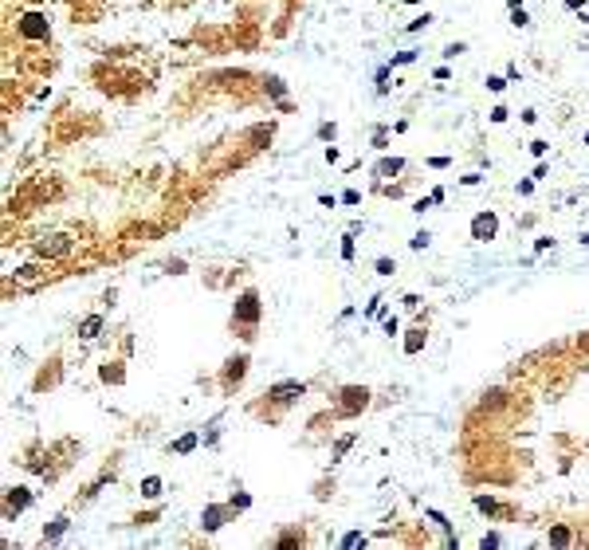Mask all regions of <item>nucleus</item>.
Returning a JSON list of instances; mask_svg holds the SVG:
<instances>
[{"instance_id": "1", "label": "nucleus", "mask_w": 589, "mask_h": 550, "mask_svg": "<svg viewBox=\"0 0 589 550\" xmlns=\"http://www.w3.org/2000/svg\"><path fill=\"white\" fill-rule=\"evenodd\" d=\"M232 322L244 327V330H255V322H259V295H255V291H244V295L236 299Z\"/></svg>"}, {"instance_id": "2", "label": "nucleus", "mask_w": 589, "mask_h": 550, "mask_svg": "<svg viewBox=\"0 0 589 550\" xmlns=\"http://www.w3.org/2000/svg\"><path fill=\"white\" fill-rule=\"evenodd\" d=\"M499 236V216L491 212V208H483V212H475L471 216V240L475 244H487V240Z\"/></svg>"}, {"instance_id": "3", "label": "nucleus", "mask_w": 589, "mask_h": 550, "mask_svg": "<svg viewBox=\"0 0 589 550\" xmlns=\"http://www.w3.org/2000/svg\"><path fill=\"white\" fill-rule=\"evenodd\" d=\"M338 397H342V401H338V413H362V409L369 405V389H366V385H346Z\"/></svg>"}, {"instance_id": "4", "label": "nucleus", "mask_w": 589, "mask_h": 550, "mask_svg": "<svg viewBox=\"0 0 589 550\" xmlns=\"http://www.w3.org/2000/svg\"><path fill=\"white\" fill-rule=\"evenodd\" d=\"M303 393H307L303 381H279V385L267 389V401H294V397H303Z\"/></svg>"}, {"instance_id": "5", "label": "nucleus", "mask_w": 589, "mask_h": 550, "mask_svg": "<svg viewBox=\"0 0 589 550\" xmlns=\"http://www.w3.org/2000/svg\"><path fill=\"white\" fill-rule=\"evenodd\" d=\"M228 511H232V507H216V503H208V507H205V515H201V527H205V531H220L224 519H228Z\"/></svg>"}, {"instance_id": "6", "label": "nucleus", "mask_w": 589, "mask_h": 550, "mask_svg": "<svg viewBox=\"0 0 589 550\" xmlns=\"http://www.w3.org/2000/svg\"><path fill=\"white\" fill-rule=\"evenodd\" d=\"M397 173H405V157H381V161L373 165V177L377 181H389V177H397Z\"/></svg>"}, {"instance_id": "7", "label": "nucleus", "mask_w": 589, "mask_h": 550, "mask_svg": "<svg viewBox=\"0 0 589 550\" xmlns=\"http://www.w3.org/2000/svg\"><path fill=\"white\" fill-rule=\"evenodd\" d=\"M248 373V354H236L228 358V366H224V385H232V381H240Z\"/></svg>"}, {"instance_id": "8", "label": "nucleus", "mask_w": 589, "mask_h": 550, "mask_svg": "<svg viewBox=\"0 0 589 550\" xmlns=\"http://www.w3.org/2000/svg\"><path fill=\"white\" fill-rule=\"evenodd\" d=\"M28 503H31L28 488H8V495H4V511H8V515H12V511H24Z\"/></svg>"}, {"instance_id": "9", "label": "nucleus", "mask_w": 589, "mask_h": 550, "mask_svg": "<svg viewBox=\"0 0 589 550\" xmlns=\"http://www.w3.org/2000/svg\"><path fill=\"white\" fill-rule=\"evenodd\" d=\"M20 31H24V36H47V16L28 12L24 20H20Z\"/></svg>"}, {"instance_id": "10", "label": "nucleus", "mask_w": 589, "mask_h": 550, "mask_svg": "<svg viewBox=\"0 0 589 550\" xmlns=\"http://www.w3.org/2000/svg\"><path fill=\"white\" fill-rule=\"evenodd\" d=\"M428 342V330L424 327H412L409 338H405V354H420V346Z\"/></svg>"}, {"instance_id": "11", "label": "nucleus", "mask_w": 589, "mask_h": 550, "mask_svg": "<svg viewBox=\"0 0 589 550\" xmlns=\"http://www.w3.org/2000/svg\"><path fill=\"white\" fill-rule=\"evenodd\" d=\"M79 334H83V338H99V334H103V314H87V318L79 322Z\"/></svg>"}, {"instance_id": "12", "label": "nucleus", "mask_w": 589, "mask_h": 550, "mask_svg": "<svg viewBox=\"0 0 589 550\" xmlns=\"http://www.w3.org/2000/svg\"><path fill=\"white\" fill-rule=\"evenodd\" d=\"M161 488H165L161 476H146L142 479V499H161Z\"/></svg>"}, {"instance_id": "13", "label": "nucleus", "mask_w": 589, "mask_h": 550, "mask_svg": "<svg viewBox=\"0 0 589 550\" xmlns=\"http://www.w3.org/2000/svg\"><path fill=\"white\" fill-rule=\"evenodd\" d=\"M192 448H197V432H185L181 440H173V444H169V452H177V456H185V452H192Z\"/></svg>"}, {"instance_id": "14", "label": "nucleus", "mask_w": 589, "mask_h": 550, "mask_svg": "<svg viewBox=\"0 0 589 550\" xmlns=\"http://www.w3.org/2000/svg\"><path fill=\"white\" fill-rule=\"evenodd\" d=\"M67 248H71V240H63V236H51V244H40V252H67Z\"/></svg>"}, {"instance_id": "15", "label": "nucleus", "mask_w": 589, "mask_h": 550, "mask_svg": "<svg viewBox=\"0 0 589 550\" xmlns=\"http://www.w3.org/2000/svg\"><path fill=\"white\" fill-rule=\"evenodd\" d=\"M275 546H303V531H287L275 538Z\"/></svg>"}, {"instance_id": "16", "label": "nucleus", "mask_w": 589, "mask_h": 550, "mask_svg": "<svg viewBox=\"0 0 589 550\" xmlns=\"http://www.w3.org/2000/svg\"><path fill=\"white\" fill-rule=\"evenodd\" d=\"M353 444V436H342V440H338V444H334V448H330V464H338L342 460V456H346V448H350Z\"/></svg>"}, {"instance_id": "17", "label": "nucleus", "mask_w": 589, "mask_h": 550, "mask_svg": "<svg viewBox=\"0 0 589 550\" xmlns=\"http://www.w3.org/2000/svg\"><path fill=\"white\" fill-rule=\"evenodd\" d=\"M63 531H67V519L59 515V519H55V523H51V527H47V531H44V538H47V542H55V538L63 535Z\"/></svg>"}, {"instance_id": "18", "label": "nucleus", "mask_w": 589, "mask_h": 550, "mask_svg": "<svg viewBox=\"0 0 589 550\" xmlns=\"http://www.w3.org/2000/svg\"><path fill=\"white\" fill-rule=\"evenodd\" d=\"M475 507H479V511H487V515H499V511H503V507L495 503L491 495H479V499H475Z\"/></svg>"}, {"instance_id": "19", "label": "nucleus", "mask_w": 589, "mask_h": 550, "mask_svg": "<svg viewBox=\"0 0 589 550\" xmlns=\"http://www.w3.org/2000/svg\"><path fill=\"white\" fill-rule=\"evenodd\" d=\"M487 90L503 94V90H507V75H487Z\"/></svg>"}, {"instance_id": "20", "label": "nucleus", "mask_w": 589, "mask_h": 550, "mask_svg": "<svg viewBox=\"0 0 589 550\" xmlns=\"http://www.w3.org/2000/svg\"><path fill=\"white\" fill-rule=\"evenodd\" d=\"M373 268H377V275H393V271H397V260H389V255H381V260H377Z\"/></svg>"}, {"instance_id": "21", "label": "nucleus", "mask_w": 589, "mask_h": 550, "mask_svg": "<svg viewBox=\"0 0 589 550\" xmlns=\"http://www.w3.org/2000/svg\"><path fill=\"white\" fill-rule=\"evenodd\" d=\"M228 507H232V511H248V507H251V495H244V491H240V495H232V499H228Z\"/></svg>"}, {"instance_id": "22", "label": "nucleus", "mask_w": 589, "mask_h": 550, "mask_svg": "<svg viewBox=\"0 0 589 550\" xmlns=\"http://www.w3.org/2000/svg\"><path fill=\"white\" fill-rule=\"evenodd\" d=\"M103 381H122V370H118V362H106V366H103Z\"/></svg>"}, {"instance_id": "23", "label": "nucleus", "mask_w": 589, "mask_h": 550, "mask_svg": "<svg viewBox=\"0 0 589 550\" xmlns=\"http://www.w3.org/2000/svg\"><path fill=\"white\" fill-rule=\"evenodd\" d=\"M318 138H322V142H334V138H338V126H334V122H322V126H318Z\"/></svg>"}, {"instance_id": "24", "label": "nucleus", "mask_w": 589, "mask_h": 550, "mask_svg": "<svg viewBox=\"0 0 589 550\" xmlns=\"http://www.w3.org/2000/svg\"><path fill=\"white\" fill-rule=\"evenodd\" d=\"M342 260H353V228L342 236Z\"/></svg>"}, {"instance_id": "25", "label": "nucleus", "mask_w": 589, "mask_h": 550, "mask_svg": "<svg viewBox=\"0 0 589 550\" xmlns=\"http://www.w3.org/2000/svg\"><path fill=\"white\" fill-rule=\"evenodd\" d=\"M342 546H366V535H357V531H350V535H346V538H342Z\"/></svg>"}, {"instance_id": "26", "label": "nucleus", "mask_w": 589, "mask_h": 550, "mask_svg": "<svg viewBox=\"0 0 589 550\" xmlns=\"http://www.w3.org/2000/svg\"><path fill=\"white\" fill-rule=\"evenodd\" d=\"M511 24H515V28H527V24H530V16L522 12V8H511Z\"/></svg>"}, {"instance_id": "27", "label": "nucleus", "mask_w": 589, "mask_h": 550, "mask_svg": "<svg viewBox=\"0 0 589 550\" xmlns=\"http://www.w3.org/2000/svg\"><path fill=\"white\" fill-rule=\"evenodd\" d=\"M428 240H432L428 232H416V236L409 240V248H412V252H420V248H428Z\"/></svg>"}, {"instance_id": "28", "label": "nucleus", "mask_w": 589, "mask_h": 550, "mask_svg": "<svg viewBox=\"0 0 589 550\" xmlns=\"http://www.w3.org/2000/svg\"><path fill=\"white\" fill-rule=\"evenodd\" d=\"M267 90H271L275 99H283V94H287V87H283V79H267Z\"/></svg>"}, {"instance_id": "29", "label": "nucleus", "mask_w": 589, "mask_h": 550, "mask_svg": "<svg viewBox=\"0 0 589 550\" xmlns=\"http://www.w3.org/2000/svg\"><path fill=\"white\" fill-rule=\"evenodd\" d=\"M373 149H389V130H377L373 134Z\"/></svg>"}, {"instance_id": "30", "label": "nucleus", "mask_w": 589, "mask_h": 550, "mask_svg": "<svg viewBox=\"0 0 589 550\" xmlns=\"http://www.w3.org/2000/svg\"><path fill=\"white\" fill-rule=\"evenodd\" d=\"M460 51H468V44H448L444 47V59H456Z\"/></svg>"}, {"instance_id": "31", "label": "nucleus", "mask_w": 589, "mask_h": 550, "mask_svg": "<svg viewBox=\"0 0 589 550\" xmlns=\"http://www.w3.org/2000/svg\"><path fill=\"white\" fill-rule=\"evenodd\" d=\"M428 24H432V16H416V20H412V24H409V31H420V28H428Z\"/></svg>"}, {"instance_id": "32", "label": "nucleus", "mask_w": 589, "mask_h": 550, "mask_svg": "<svg viewBox=\"0 0 589 550\" xmlns=\"http://www.w3.org/2000/svg\"><path fill=\"white\" fill-rule=\"evenodd\" d=\"M507 114H511V110H507V106H491V122H507Z\"/></svg>"}, {"instance_id": "33", "label": "nucleus", "mask_w": 589, "mask_h": 550, "mask_svg": "<svg viewBox=\"0 0 589 550\" xmlns=\"http://www.w3.org/2000/svg\"><path fill=\"white\" fill-rule=\"evenodd\" d=\"M550 542H558V546H562V542H570V531H566V527H558V531H550Z\"/></svg>"}, {"instance_id": "34", "label": "nucleus", "mask_w": 589, "mask_h": 550, "mask_svg": "<svg viewBox=\"0 0 589 550\" xmlns=\"http://www.w3.org/2000/svg\"><path fill=\"white\" fill-rule=\"evenodd\" d=\"M412 59H416V51H401V55H393L389 67H401V63H412Z\"/></svg>"}, {"instance_id": "35", "label": "nucleus", "mask_w": 589, "mask_h": 550, "mask_svg": "<svg viewBox=\"0 0 589 550\" xmlns=\"http://www.w3.org/2000/svg\"><path fill=\"white\" fill-rule=\"evenodd\" d=\"M546 149H550V146H546L542 138H538V142H530V153H534V157H546Z\"/></svg>"}, {"instance_id": "36", "label": "nucleus", "mask_w": 589, "mask_h": 550, "mask_svg": "<svg viewBox=\"0 0 589 550\" xmlns=\"http://www.w3.org/2000/svg\"><path fill=\"white\" fill-rule=\"evenodd\" d=\"M338 201H342V205H357V201H362V193H353V189H346V193H342Z\"/></svg>"}, {"instance_id": "37", "label": "nucleus", "mask_w": 589, "mask_h": 550, "mask_svg": "<svg viewBox=\"0 0 589 550\" xmlns=\"http://www.w3.org/2000/svg\"><path fill=\"white\" fill-rule=\"evenodd\" d=\"M479 546H483V550L487 546H503V538L499 535H483V538H479Z\"/></svg>"}, {"instance_id": "38", "label": "nucleus", "mask_w": 589, "mask_h": 550, "mask_svg": "<svg viewBox=\"0 0 589 550\" xmlns=\"http://www.w3.org/2000/svg\"><path fill=\"white\" fill-rule=\"evenodd\" d=\"M566 4H570V8H585V0H566Z\"/></svg>"}, {"instance_id": "39", "label": "nucleus", "mask_w": 589, "mask_h": 550, "mask_svg": "<svg viewBox=\"0 0 589 550\" xmlns=\"http://www.w3.org/2000/svg\"><path fill=\"white\" fill-rule=\"evenodd\" d=\"M581 244H585V248H589V232H581Z\"/></svg>"}, {"instance_id": "40", "label": "nucleus", "mask_w": 589, "mask_h": 550, "mask_svg": "<svg viewBox=\"0 0 589 550\" xmlns=\"http://www.w3.org/2000/svg\"><path fill=\"white\" fill-rule=\"evenodd\" d=\"M405 4H420V0H405Z\"/></svg>"}, {"instance_id": "41", "label": "nucleus", "mask_w": 589, "mask_h": 550, "mask_svg": "<svg viewBox=\"0 0 589 550\" xmlns=\"http://www.w3.org/2000/svg\"><path fill=\"white\" fill-rule=\"evenodd\" d=\"M585 146H589V134H585Z\"/></svg>"}]
</instances>
